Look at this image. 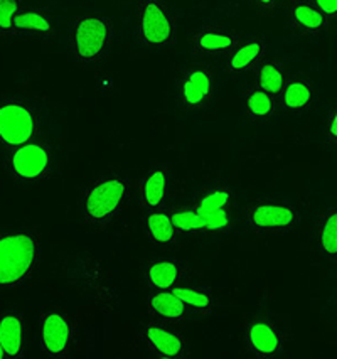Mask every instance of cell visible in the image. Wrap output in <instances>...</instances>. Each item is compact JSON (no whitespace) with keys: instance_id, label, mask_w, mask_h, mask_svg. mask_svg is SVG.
<instances>
[{"instance_id":"1","label":"cell","mask_w":337,"mask_h":359,"mask_svg":"<svg viewBox=\"0 0 337 359\" xmlns=\"http://www.w3.org/2000/svg\"><path fill=\"white\" fill-rule=\"evenodd\" d=\"M39 243L29 233L0 236V287H19L31 278L39 262Z\"/></svg>"},{"instance_id":"2","label":"cell","mask_w":337,"mask_h":359,"mask_svg":"<svg viewBox=\"0 0 337 359\" xmlns=\"http://www.w3.org/2000/svg\"><path fill=\"white\" fill-rule=\"evenodd\" d=\"M130 186L120 175L98 179L85 193L83 216L91 228H105L118 216L127 201Z\"/></svg>"},{"instance_id":"3","label":"cell","mask_w":337,"mask_h":359,"mask_svg":"<svg viewBox=\"0 0 337 359\" xmlns=\"http://www.w3.org/2000/svg\"><path fill=\"white\" fill-rule=\"evenodd\" d=\"M115 36V27L103 15H80L73 24V54L81 65H95L105 57Z\"/></svg>"},{"instance_id":"4","label":"cell","mask_w":337,"mask_h":359,"mask_svg":"<svg viewBox=\"0 0 337 359\" xmlns=\"http://www.w3.org/2000/svg\"><path fill=\"white\" fill-rule=\"evenodd\" d=\"M139 41L151 48L176 43V22L162 0H140Z\"/></svg>"},{"instance_id":"5","label":"cell","mask_w":337,"mask_h":359,"mask_svg":"<svg viewBox=\"0 0 337 359\" xmlns=\"http://www.w3.org/2000/svg\"><path fill=\"white\" fill-rule=\"evenodd\" d=\"M39 132V122L31 108L19 102L0 103V145L18 149L26 145Z\"/></svg>"},{"instance_id":"6","label":"cell","mask_w":337,"mask_h":359,"mask_svg":"<svg viewBox=\"0 0 337 359\" xmlns=\"http://www.w3.org/2000/svg\"><path fill=\"white\" fill-rule=\"evenodd\" d=\"M245 221L255 233H287L297 228L301 215L289 204L260 201L248 208Z\"/></svg>"},{"instance_id":"7","label":"cell","mask_w":337,"mask_h":359,"mask_svg":"<svg viewBox=\"0 0 337 359\" xmlns=\"http://www.w3.org/2000/svg\"><path fill=\"white\" fill-rule=\"evenodd\" d=\"M11 172L20 181H41L51 167V150L43 142H29L14 149L9 158Z\"/></svg>"},{"instance_id":"8","label":"cell","mask_w":337,"mask_h":359,"mask_svg":"<svg viewBox=\"0 0 337 359\" xmlns=\"http://www.w3.org/2000/svg\"><path fill=\"white\" fill-rule=\"evenodd\" d=\"M74 329L69 317L62 312H48L41 320V346L53 359H64L73 344Z\"/></svg>"},{"instance_id":"9","label":"cell","mask_w":337,"mask_h":359,"mask_svg":"<svg viewBox=\"0 0 337 359\" xmlns=\"http://www.w3.org/2000/svg\"><path fill=\"white\" fill-rule=\"evenodd\" d=\"M285 337L272 323L263 319L252 320L247 327V348L258 359H273L280 356Z\"/></svg>"},{"instance_id":"10","label":"cell","mask_w":337,"mask_h":359,"mask_svg":"<svg viewBox=\"0 0 337 359\" xmlns=\"http://www.w3.org/2000/svg\"><path fill=\"white\" fill-rule=\"evenodd\" d=\"M214 78L206 68L186 71L181 81V102L189 110H201L213 98Z\"/></svg>"},{"instance_id":"11","label":"cell","mask_w":337,"mask_h":359,"mask_svg":"<svg viewBox=\"0 0 337 359\" xmlns=\"http://www.w3.org/2000/svg\"><path fill=\"white\" fill-rule=\"evenodd\" d=\"M144 341L153 356L159 359H184L186 342L179 332L170 331L162 324L151 323L144 329Z\"/></svg>"},{"instance_id":"12","label":"cell","mask_w":337,"mask_h":359,"mask_svg":"<svg viewBox=\"0 0 337 359\" xmlns=\"http://www.w3.org/2000/svg\"><path fill=\"white\" fill-rule=\"evenodd\" d=\"M147 311L160 323L181 324L187 319V307L174 290H157L147 300Z\"/></svg>"},{"instance_id":"13","label":"cell","mask_w":337,"mask_h":359,"mask_svg":"<svg viewBox=\"0 0 337 359\" xmlns=\"http://www.w3.org/2000/svg\"><path fill=\"white\" fill-rule=\"evenodd\" d=\"M169 172L164 167H157L144 177L140 182V206L145 211L164 210L167 201Z\"/></svg>"},{"instance_id":"14","label":"cell","mask_w":337,"mask_h":359,"mask_svg":"<svg viewBox=\"0 0 337 359\" xmlns=\"http://www.w3.org/2000/svg\"><path fill=\"white\" fill-rule=\"evenodd\" d=\"M240 37L223 32L216 27H202L193 36V49L198 54H224L235 51Z\"/></svg>"},{"instance_id":"15","label":"cell","mask_w":337,"mask_h":359,"mask_svg":"<svg viewBox=\"0 0 337 359\" xmlns=\"http://www.w3.org/2000/svg\"><path fill=\"white\" fill-rule=\"evenodd\" d=\"M290 18H292V26L303 34H320L327 27V18L310 0H292Z\"/></svg>"},{"instance_id":"16","label":"cell","mask_w":337,"mask_h":359,"mask_svg":"<svg viewBox=\"0 0 337 359\" xmlns=\"http://www.w3.org/2000/svg\"><path fill=\"white\" fill-rule=\"evenodd\" d=\"M0 344L6 358H24V319L19 314L0 316Z\"/></svg>"},{"instance_id":"17","label":"cell","mask_w":337,"mask_h":359,"mask_svg":"<svg viewBox=\"0 0 337 359\" xmlns=\"http://www.w3.org/2000/svg\"><path fill=\"white\" fill-rule=\"evenodd\" d=\"M184 277V269L176 260H156L145 270V282L153 290H172Z\"/></svg>"},{"instance_id":"18","label":"cell","mask_w":337,"mask_h":359,"mask_svg":"<svg viewBox=\"0 0 337 359\" xmlns=\"http://www.w3.org/2000/svg\"><path fill=\"white\" fill-rule=\"evenodd\" d=\"M317 248L329 262H337V206L329 208L317 221Z\"/></svg>"},{"instance_id":"19","label":"cell","mask_w":337,"mask_h":359,"mask_svg":"<svg viewBox=\"0 0 337 359\" xmlns=\"http://www.w3.org/2000/svg\"><path fill=\"white\" fill-rule=\"evenodd\" d=\"M266 54V44L260 39L248 41L240 44L235 51L230 53L226 68L230 73H241V71L253 69L261 62Z\"/></svg>"},{"instance_id":"20","label":"cell","mask_w":337,"mask_h":359,"mask_svg":"<svg viewBox=\"0 0 337 359\" xmlns=\"http://www.w3.org/2000/svg\"><path fill=\"white\" fill-rule=\"evenodd\" d=\"M145 228L147 236L152 243L157 245H172L177 241L179 233L174 228L170 212L164 210H152L145 216Z\"/></svg>"},{"instance_id":"21","label":"cell","mask_w":337,"mask_h":359,"mask_svg":"<svg viewBox=\"0 0 337 359\" xmlns=\"http://www.w3.org/2000/svg\"><path fill=\"white\" fill-rule=\"evenodd\" d=\"M282 105L290 111H302L310 108L314 100V88L307 79H294L287 83L284 91L280 93Z\"/></svg>"},{"instance_id":"22","label":"cell","mask_w":337,"mask_h":359,"mask_svg":"<svg viewBox=\"0 0 337 359\" xmlns=\"http://www.w3.org/2000/svg\"><path fill=\"white\" fill-rule=\"evenodd\" d=\"M245 102H247V115L255 122H265L277 111L275 97L258 86L249 88Z\"/></svg>"},{"instance_id":"23","label":"cell","mask_w":337,"mask_h":359,"mask_svg":"<svg viewBox=\"0 0 337 359\" xmlns=\"http://www.w3.org/2000/svg\"><path fill=\"white\" fill-rule=\"evenodd\" d=\"M174 294L184 302L186 307L193 309L201 316H209L214 311L213 292L206 287H174Z\"/></svg>"},{"instance_id":"24","label":"cell","mask_w":337,"mask_h":359,"mask_svg":"<svg viewBox=\"0 0 337 359\" xmlns=\"http://www.w3.org/2000/svg\"><path fill=\"white\" fill-rule=\"evenodd\" d=\"M15 34L49 37L53 34V22L49 15L41 11H20L15 18Z\"/></svg>"},{"instance_id":"25","label":"cell","mask_w":337,"mask_h":359,"mask_svg":"<svg viewBox=\"0 0 337 359\" xmlns=\"http://www.w3.org/2000/svg\"><path fill=\"white\" fill-rule=\"evenodd\" d=\"M256 78H258V88L268 91V93L273 95V97L280 95L287 85L284 65L277 61H268V62H263V65H260Z\"/></svg>"},{"instance_id":"26","label":"cell","mask_w":337,"mask_h":359,"mask_svg":"<svg viewBox=\"0 0 337 359\" xmlns=\"http://www.w3.org/2000/svg\"><path fill=\"white\" fill-rule=\"evenodd\" d=\"M174 228L177 233L184 235H195V233H206L201 216L195 211V208H182V210L170 211Z\"/></svg>"},{"instance_id":"27","label":"cell","mask_w":337,"mask_h":359,"mask_svg":"<svg viewBox=\"0 0 337 359\" xmlns=\"http://www.w3.org/2000/svg\"><path fill=\"white\" fill-rule=\"evenodd\" d=\"M231 203V191L228 187H214L199 199L195 204V211H216V210H230Z\"/></svg>"},{"instance_id":"28","label":"cell","mask_w":337,"mask_h":359,"mask_svg":"<svg viewBox=\"0 0 337 359\" xmlns=\"http://www.w3.org/2000/svg\"><path fill=\"white\" fill-rule=\"evenodd\" d=\"M199 216H201L206 233L219 235V233H228L231 229L230 210L205 211V212H199Z\"/></svg>"},{"instance_id":"29","label":"cell","mask_w":337,"mask_h":359,"mask_svg":"<svg viewBox=\"0 0 337 359\" xmlns=\"http://www.w3.org/2000/svg\"><path fill=\"white\" fill-rule=\"evenodd\" d=\"M19 12V0H0V37L15 34V18Z\"/></svg>"},{"instance_id":"30","label":"cell","mask_w":337,"mask_h":359,"mask_svg":"<svg viewBox=\"0 0 337 359\" xmlns=\"http://www.w3.org/2000/svg\"><path fill=\"white\" fill-rule=\"evenodd\" d=\"M327 20H337V0H312Z\"/></svg>"},{"instance_id":"31","label":"cell","mask_w":337,"mask_h":359,"mask_svg":"<svg viewBox=\"0 0 337 359\" xmlns=\"http://www.w3.org/2000/svg\"><path fill=\"white\" fill-rule=\"evenodd\" d=\"M327 142L331 145H337V105L332 108L327 120Z\"/></svg>"},{"instance_id":"32","label":"cell","mask_w":337,"mask_h":359,"mask_svg":"<svg viewBox=\"0 0 337 359\" xmlns=\"http://www.w3.org/2000/svg\"><path fill=\"white\" fill-rule=\"evenodd\" d=\"M252 2L263 11H273L280 4V0H252Z\"/></svg>"},{"instance_id":"33","label":"cell","mask_w":337,"mask_h":359,"mask_svg":"<svg viewBox=\"0 0 337 359\" xmlns=\"http://www.w3.org/2000/svg\"><path fill=\"white\" fill-rule=\"evenodd\" d=\"M0 358H6V351H4L2 344H0Z\"/></svg>"},{"instance_id":"34","label":"cell","mask_w":337,"mask_h":359,"mask_svg":"<svg viewBox=\"0 0 337 359\" xmlns=\"http://www.w3.org/2000/svg\"><path fill=\"white\" fill-rule=\"evenodd\" d=\"M336 295H337V289H336Z\"/></svg>"}]
</instances>
